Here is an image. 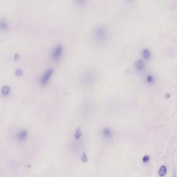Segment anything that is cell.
Returning a JSON list of instances; mask_svg holds the SVG:
<instances>
[{
	"instance_id": "6da1fadb",
	"label": "cell",
	"mask_w": 177,
	"mask_h": 177,
	"mask_svg": "<svg viewBox=\"0 0 177 177\" xmlns=\"http://www.w3.org/2000/svg\"><path fill=\"white\" fill-rule=\"evenodd\" d=\"M97 74L95 70L90 69L85 70L81 74V83L85 87H91L96 82Z\"/></svg>"
},
{
	"instance_id": "7a4b0ae2",
	"label": "cell",
	"mask_w": 177,
	"mask_h": 177,
	"mask_svg": "<svg viewBox=\"0 0 177 177\" xmlns=\"http://www.w3.org/2000/svg\"><path fill=\"white\" fill-rule=\"evenodd\" d=\"M109 33L107 28L102 25L97 26L93 31V39L98 44H102L108 40Z\"/></svg>"
},
{
	"instance_id": "3957f363",
	"label": "cell",
	"mask_w": 177,
	"mask_h": 177,
	"mask_svg": "<svg viewBox=\"0 0 177 177\" xmlns=\"http://www.w3.org/2000/svg\"><path fill=\"white\" fill-rule=\"evenodd\" d=\"M63 50V46L61 44L56 45L51 52V58L52 60L55 61L58 60L62 56Z\"/></svg>"
},
{
	"instance_id": "277c9868",
	"label": "cell",
	"mask_w": 177,
	"mask_h": 177,
	"mask_svg": "<svg viewBox=\"0 0 177 177\" xmlns=\"http://www.w3.org/2000/svg\"><path fill=\"white\" fill-rule=\"evenodd\" d=\"M54 70L52 68H49L47 69L43 73L40 78V83L42 85H46L49 81L52 74L54 73Z\"/></svg>"
},
{
	"instance_id": "5b68a950",
	"label": "cell",
	"mask_w": 177,
	"mask_h": 177,
	"mask_svg": "<svg viewBox=\"0 0 177 177\" xmlns=\"http://www.w3.org/2000/svg\"><path fill=\"white\" fill-rule=\"evenodd\" d=\"M28 137V132L26 130H21L17 134V140L20 142H23L25 141Z\"/></svg>"
},
{
	"instance_id": "8992f818",
	"label": "cell",
	"mask_w": 177,
	"mask_h": 177,
	"mask_svg": "<svg viewBox=\"0 0 177 177\" xmlns=\"http://www.w3.org/2000/svg\"><path fill=\"white\" fill-rule=\"evenodd\" d=\"M0 28L1 30L6 31L9 28V25L6 21L1 20L0 21Z\"/></svg>"
},
{
	"instance_id": "52a82bcc",
	"label": "cell",
	"mask_w": 177,
	"mask_h": 177,
	"mask_svg": "<svg viewBox=\"0 0 177 177\" xmlns=\"http://www.w3.org/2000/svg\"><path fill=\"white\" fill-rule=\"evenodd\" d=\"M83 135L82 130H81V128L80 127H79L78 128V129H76L75 134H74V138L75 140H78L79 139H81V138L82 137Z\"/></svg>"
},
{
	"instance_id": "ba28073f",
	"label": "cell",
	"mask_w": 177,
	"mask_h": 177,
	"mask_svg": "<svg viewBox=\"0 0 177 177\" xmlns=\"http://www.w3.org/2000/svg\"><path fill=\"white\" fill-rule=\"evenodd\" d=\"M10 91V87L7 85H4L2 89V93L4 96H7Z\"/></svg>"
},
{
	"instance_id": "9c48e42d",
	"label": "cell",
	"mask_w": 177,
	"mask_h": 177,
	"mask_svg": "<svg viewBox=\"0 0 177 177\" xmlns=\"http://www.w3.org/2000/svg\"><path fill=\"white\" fill-rule=\"evenodd\" d=\"M167 172V168L165 166H162L158 171V174L160 176H164Z\"/></svg>"
},
{
	"instance_id": "30bf717a",
	"label": "cell",
	"mask_w": 177,
	"mask_h": 177,
	"mask_svg": "<svg viewBox=\"0 0 177 177\" xmlns=\"http://www.w3.org/2000/svg\"><path fill=\"white\" fill-rule=\"evenodd\" d=\"M112 135L111 131L108 128H106L103 130L102 131V135L105 138H109Z\"/></svg>"
},
{
	"instance_id": "8fae6325",
	"label": "cell",
	"mask_w": 177,
	"mask_h": 177,
	"mask_svg": "<svg viewBox=\"0 0 177 177\" xmlns=\"http://www.w3.org/2000/svg\"><path fill=\"white\" fill-rule=\"evenodd\" d=\"M143 56L146 59H149L150 57V52L149 49H145L143 51Z\"/></svg>"
},
{
	"instance_id": "7c38bea8",
	"label": "cell",
	"mask_w": 177,
	"mask_h": 177,
	"mask_svg": "<svg viewBox=\"0 0 177 177\" xmlns=\"http://www.w3.org/2000/svg\"><path fill=\"white\" fill-rule=\"evenodd\" d=\"M81 159L83 163H86L88 161V157L87 155V154L85 152H84L82 153V154L81 155Z\"/></svg>"
},
{
	"instance_id": "4fadbf2b",
	"label": "cell",
	"mask_w": 177,
	"mask_h": 177,
	"mask_svg": "<svg viewBox=\"0 0 177 177\" xmlns=\"http://www.w3.org/2000/svg\"><path fill=\"white\" fill-rule=\"evenodd\" d=\"M144 66V64H143V62L141 61V60H139L136 63V67L137 69L140 70L142 69Z\"/></svg>"
},
{
	"instance_id": "5bb4252c",
	"label": "cell",
	"mask_w": 177,
	"mask_h": 177,
	"mask_svg": "<svg viewBox=\"0 0 177 177\" xmlns=\"http://www.w3.org/2000/svg\"><path fill=\"white\" fill-rule=\"evenodd\" d=\"M15 73H16V76H20L23 75V71L21 70V69H17L16 71V72H15Z\"/></svg>"
},
{
	"instance_id": "9a60e30c",
	"label": "cell",
	"mask_w": 177,
	"mask_h": 177,
	"mask_svg": "<svg viewBox=\"0 0 177 177\" xmlns=\"http://www.w3.org/2000/svg\"><path fill=\"white\" fill-rule=\"evenodd\" d=\"M150 160V157L148 155H145L143 158V162L145 163H146L149 162Z\"/></svg>"
}]
</instances>
